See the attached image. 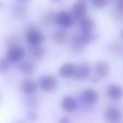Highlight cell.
I'll return each mask as SVG.
<instances>
[{
  "instance_id": "27",
  "label": "cell",
  "mask_w": 123,
  "mask_h": 123,
  "mask_svg": "<svg viewBox=\"0 0 123 123\" xmlns=\"http://www.w3.org/2000/svg\"><path fill=\"white\" fill-rule=\"evenodd\" d=\"M21 0V1H26V0Z\"/></svg>"
},
{
  "instance_id": "28",
  "label": "cell",
  "mask_w": 123,
  "mask_h": 123,
  "mask_svg": "<svg viewBox=\"0 0 123 123\" xmlns=\"http://www.w3.org/2000/svg\"><path fill=\"white\" fill-rule=\"evenodd\" d=\"M122 35H123V33H122Z\"/></svg>"
},
{
  "instance_id": "12",
  "label": "cell",
  "mask_w": 123,
  "mask_h": 123,
  "mask_svg": "<svg viewBox=\"0 0 123 123\" xmlns=\"http://www.w3.org/2000/svg\"><path fill=\"white\" fill-rule=\"evenodd\" d=\"M21 89L24 93L27 95H32L36 91L37 85L32 80H26L22 83Z\"/></svg>"
},
{
  "instance_id": "18",
  "label": "cell",
  "mask_w": 123,
  "mask_h": 123,
  "mask_svg": "<svg viewBox=\"0 0 123 123\" xmlns=\"http://www.w3.org/2000/svg\"><path fill=\"white\" fill-rule=\"evenodd\" d=\"M46 49L45 47L42 46L36 45L31 51L32 55L33 57L37 60L42 59L45 56L46 54Z\"/></svg>"
},
{
  "instance_id": "21",
  "label": "cell",
  "mask_w": 123,
  "mask_h": 123,
  "mask_svg": "<svg viewBox=\"0 0 123 123\" xmlns=\"http://www.w3.org/2000/svg\"><path fill=\"white\" fill-rule=\"evenodd\" d=\"M10 69L9 61L3 57H0V73H6Z\"/></svg>"
},
{
  "instance_id": "25",
  "label": "cell",
  "mask_w": 123,
  "mask_h": 123,
  "mask_svg": "<svg viewBox=\"0 0 123 123\" xmlns=\"http://www.w3.org/2000/svg\"><path fill=\"white\" fill-rule=\"evenodd\" d=\"M69 122V119L66 118V117H63L62 119H61V120L60 121V123H68Z\"/></svg>"
},
{
  "instance_id": "15",
  "label": "cell",
  "mask_w": 123,
  "mask_h": 123,
  "mask_svg": "<svg viewBox=\"0 0 123 123\" xmlns=\"http://www.w3.org/2000/svg\"><path fill=\"white\" fill-rule=\"evenodd\" d=\"M109 71V66L107 62H98L95 67V73L99 77H105Z\"/></svg>"
},
{
  "instance_id": "20",
  "label": "cell",
  "mask_w": 123,
  "mask_h": 123,
  "mask_svg": "<svg viewBox=\"0 0 123 123\" xmlns=\"http://www.w3.org/2000/svg\"><path fill=\"white\" fill-rule=\"evenodd\" d=\"M55 14L52 12H49L45 14L42 19V23L46 26H49L55 22Z\"/></svg>"
},
{
  "instance_id": "22",
  "label": "cell",
  "mask_w": 123,
  "mask_h": 123,
  "mask_svg": "<svg viewBox=\"0 0 123 123\" xmlns=\"http://www.w3.org/2000/svg\"><path fill=\"white\" fill-rule=\"evenodd\" d=\"M109 0H92L93 5L97 8L105 7L109 2Z\"/></svg>"
},
{
  "instance_id": "26",
  "label": "cell",
  "mask_w": 123,
  "mask_h": 123,
  "mask_svg": "<svg viewBox=\"0 0 123 123\" xmlns=\"http://www.w3.org/2000/svg\"><path fill=\"white\" fill-rule=\"evenodd\" d=\"M53 0L54 1H60L61 0Z\"/></svg>"
},
{
  "instance_id": "24",
  "label": "cell",
  "mask_w": 123,
  "mask_h": 123,
  "mask_svg": "<svg viewBox=\"0 0 123 123\" xmlns=\"http://www.w3.org/2000/svg\"><path fill=\"white\" fill-rule=\"evenodd\" d=\"M117 3L119 8L123 11V0H117Z\"/></svg>"
},
{
  "instance_id": "8",
  "label": "cell",
  "mask_w": 123,
  "mask_h": 123,
  "mask_svg": "<svg viewBox=\"0 0 123 123\" xmlns=\"http://www.w3.org/2000/svg\"><path fill=\"white\" fill-rule=\"evenodd\" d=\"M62 108L66 111L71 112L74 111L77 108V102L72 97L66 96L64 97L61 101Z\"/></svg>"
},
{
  "instance_id": "5",
  "label": "cell",
  "mask_w": 123,
  "mask_h": 123,
  "mask_svg": "<svg viewBox=\"0 0 123 123\" xmlns=\"http://www.w3.org/2000/svg\"><path fill=\"white\" fill-rule=\"evenodd\" d=\"M91 69L89 65L85 63H82L75 66L73 76L78 80H82L87 78L90 74Z\"/></svg>"
},
{
  "instance_id": "9",
  "label": "cell",
  "mask_w": 123,
  "mask_h": 123,
  "mask_svg": "<svg viewBox=\"0 0 123 123\" xmlns=\"http://www.w3.org/2000/svg\"><path fill=\"white\" fill-rule=\"evenodd\" d=\"M105 115L106 119L112 123L118 122L121 118L120 111L116 108L114 107H110L105 111Z\"/></svg>"
},
{
  "instance_id": "11",
  "label": "cell",
  "mask_w": 123,
  "mask_h": 123,
  "mask_svg": "<svg viewBox=\"0 0 123 123\" xmlns=\"http://www.w3.org/2000/svg\"><path fill=\"white\" fill-rule=\"evenodd\" d=\"M75 69L74 65L70 62L63 64L59 69V74L60 75L64 78L73 76Z\"/></svg>"
},
{
  "instance_id": "23",
  "label": "cell",
  "mask_w": 123,
  "mask_h": 123,
  "mask_svg": "<svg viewBox=\"0 0 123 123\" xmlns=\"http://www.w3.org/2000/svg\"><path fill=\"white\" fill-rule=\"evenodd\" d=\"M28 118L30 120H34L36 118V114L35 113L33 112V111H30L28 113Z\"/></svg>"
},
{
  "instance_id": "17",
  "label": "cell",
  "mask_w": 123,
  "mask_h": 123,
  "mask_svg": "<svg viewBox=\"0 0 123 123\" xmlns=\"http://www.w3.org/2000/svg\"><path fill=\"white\" fill-rule=\"evenodd\" d=\"M94 26V22L90 17H85L80 20V27L83 32H91Z\"/></svg>"
},
{
  "instance_id": "1",
  "label": "cell",
  "mask_w": 123,
  "mask_h": 123,
  "mask_svg": "<svg viewBox=\"0 0 123 123\" xmlns=\"http://www.w3.org/2000/svg\"><path fill=\"white\" fill-rule=\"evenodd\" d=\"M39 84L42 90L47 92H50L57 87L58 80L53 75H45L39 78Z\"/></svg>"
},
{
  "instance_id": "4",
  "label": "cell",
  "mask_w": 123,
  "mask_h": 123,
  "mask_svg": "<svg viewBox=\"0 0 123 123\" xmlns=\"http://www.w3.org/2000/svg\"><path fill=\"white\" fill-rule=\"evenodd\" d=\"M55 22L63 27H69L73 24V19L72 16L65 11L60 12L55 14Z\"/></svg>"
},
{
  "instance_id": "13",
  "label": "cell",
  "mask_w": 123,
  "mask_h": 123,
  "mask_svg": "<svg viewBox=\"0 0 123 123\" xmlns=\"http://www.w3.org/2000/svg\"><path fill=\"white\" fill-rule=\"evenodd\" d=\"M20 70L26 75L32 74L35 71V65L33 62L29 60H25L18 65Z\"/></svg>"
},
{
  "instance_id": "3",
  "label": "cell",
  "mask_w": 123,
  "mask_h": 123,
  "mask_svg": "<svg viewBox=\"0 0 123 123\" xmlns=\"http://www.w3.org/2000/svg\"><path fill=\"white\" fill-rule=\"evenodd\" d=\"M44 39V36L42 33L36 29H29L26 34V41L31 45H38L43 41Z\"/></svg>"
},
{
  "instance_id": "6",
  "label": "cell",
  "mask_w": 123,
  "mask_h": 123,
  "mask_svg": "<svg viewBox=\"0 0 123 123\" xmlns=\"http://www.w3.org/2000/svg\"><path fill=\"white\" fill-rule=\"evenodd\" d=\"M72 12L74 18L81 20L86 17V6L83 1L77 2L73 5Z\"/></svg>"
},
{
  "instance_id": "7",
  "label": "cell",
  "mask_w": 123,
  "mask_h": 123,
  "mask_svg": "<svg viewBox=\"0 0 123 123\" xmlns=\"http://www.w3.org/2000/svg\"><path fill=\"white\" fill-rule=\"evenodd\" d=\"M107 95L111 99L118 100L123 97V89L118 85L111 84L108 87Z\"/></svg>"
},
{
  "instance_id": "19",
  "label": "cell",
  "mask_w": 123,
  "mask_h": 123,
  "mask_svg": "<svg viewBox=\"0 0 123 123\" xmlns=\"http://www.w3.org/2000/svg\"><path fill=\"white\" fill-rule=\"evenodd\" d=\"M25 103L28 108L34 109L38 106L39 99L37 97L31 95L25 99Z\"/></svg>"
},
{
  "instance_id": "14",
  "label": "cell",
  "mask_w": 123,
  "mask_h": 123,
  "mask_svg": "<svg viewBox=\"0 0 123 123\" xmlns=\"http://www.w3.org/2000/svg\"><path fill=\"white\" fill-rule=\"evenodd\" d=\"M67 34L63 29H59L55 31L52 35L53 41L57 44L62 45L66 40Z\"/></svg>"
},
{
  "instance_id": "16",
  "label": "cell",
  "mask_w": 123,
  "mask_h": 123,
  "mask_svg": "<svg viewBox=\"0 0 123 123\" xmlns=\"http://www.w3.org/2000/svg\"><path fill=\"white\" fill-rule=\"evenodd\" d=\"M77 36L78 40L83 46L90 44L96 38V35L91 32H83L81 34L77 35Z\"/></svg>"
},
{
  "instance_id": "10",
  "label": "cell",
  "mask_w": 123,
  "mask_h": 123,
  "mask_svg": "<svg viewBox=\"0 0 123 123\" xmlns=\"http://www.w3.org/2000/svg\"><path fill=\"white\" fill-rule=\"evenodd\" d=\"M98 95L97 92L92 89H86L83 95L84 100L88 104L95 103L98 99Z\"/></svg>"
},
{
  "instance_id": "2",
  "label": "cell",
  "mask_w": 123,
  "mask_h": 123,
  "mask_svg": "<svg viewBox=\"0 0 123 123\" xmlns=\"http://www.w3.org/2000/svg\"><path fill=\"white\" fill-rule=\"evenodd\" d=\"M24 56V49L17 45L10 47L7 52V58L8 61L12 62H17L20 61Z\"/></svg>"
}]
</instances>
